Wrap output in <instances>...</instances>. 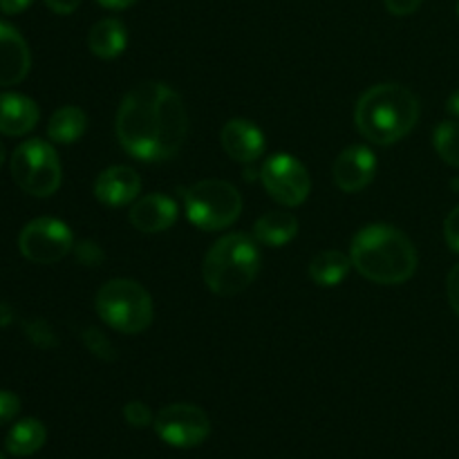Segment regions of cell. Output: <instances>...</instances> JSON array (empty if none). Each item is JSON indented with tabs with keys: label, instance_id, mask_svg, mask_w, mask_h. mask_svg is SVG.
Returning <instances> with one entry per match:
<instances>
[{
	"label": "cell",
	"instance_id": "obj_18",
	"mask_svg": "<svg viewBox=\"0 0 459 459\" xmlns=\"http://www.w3.org/2000/svg\"><path fill=\"white\" fill-rule=\"evenodd\" d=\"M299 236V220L290 211H269L254 224L255 242L267 247H282Z\"/></svg>",
	"mask_w": 459,
	"mask_h": 459
},
{
	"label": "cell",
	"instance_id": "obj_5",
	"mask_svg": "<svg viewBox=\"0 0 459 459\" xmlns=\"http://www.w3.org/2000/svg\"><path fill=\"white\" fill-rule=\"evenodd\" d=\"M97 312L106 325L121 334H139L148 330L155 316L151 294L130 278H112L99 290Z\"/></svg>",
	"mask_w": 459,
	"mask_h": 459
},
{
	"label": "cell",
	"instance_id": "obj_13",
	"mask_svg": "<svg viewBox=\"0 0 459 459\" xmlns=\"http://www.w3.org/2000/svg\"><path fill=\"white\" fill-rule=\"evenodd\" d=\"M142 193V178L130 166H110L94 182V195L106 206H126Z\"/></svg>",
	"mask_w": 459,
	"mask_h": 459
},
{
	"label": "cell",
	"instance_id": "obj_24",
	"mask_svg": "<svg viewBox=\"0 0 459 459\" xmlns=\"http://www.w3.org/2000/svg\"><path fill=\"white\" fill-rule=\"evenodd\" d=\"M124 417H126V421L133 426V429H146V426H151L152 421H155L151 408H148L146 403H142V402L126 403Z\"/></svg>",
	"mask_w": 459,
	"mask_h": 459
},
{
	"label": "cell",
	"instance_id": "obj_9",
	"mask_svg": "<svg viewBox=\"0 0 459 459\" xmlns=\"http://www.w3.org/2000/svg\"><path fill=\"white\" fill-rule=\"evenodd\" d=\"M152 426L157 437L175 448L200 446L211 435L209 415L193 403H170L161 408Z\"/></svg>",
	"mask_w": 459,
	"mask_h": 459
},
{
	"label": "cell",
	"instance_id": "obj_36",
	"mask_svg": "<svg viewBox=\"0 0 459 459\" xmlns=\"http://www.w3.org/2000/svg\"><path fill=\"white\" fill-rule=\"evenodd\" d=\"M0 459H4V457H3V455H0Z\"/></svg>",
	"mask_w": 459,
	"mask_h": 459
},
{
	"label": "cell",
	"instance_id": "obj_11",
	"mask_svg": "<svg viewBox=\"0 0 459 459\" xmlns=\"http://www.w3.org/2000/svg\"><path fill=\"white\" fill-rule=\"evenodd\" d=\"M377 173V160L375 152L366 146H350L336 157L334 169V182L341 191L345 193H359L368 188L375 179Z\"/></svg>",
	"mask_w": 459,
	"mask_h": 459
},
{
	"label": "cell",
	"instance_id": "obj_25",
	"mask_svg": "<svg viewBox=\"0 0 459 459\" xmlns=\"http://www.w3.org/2000/svg\"><path fill=\"white\" fill-rule=\"evenodd\" d=\"M21 412V399L9 390H0V426L9 424Z\"/></svg>",
	"mask_w": 459,
	"mask_h": 459
},
{
	"label": "cell",
	"instance_id": "obj_10",
	"mask_svg": "<svg viewBox=\"0 0 459 459\" xmlns=\"http://www.w3.org/2000/svg\"><path fill=\"white\" fill-rule=\"evenodd\" d=\"M260 182L278 204L290 206V209L303 204L312 191L307 169L287 152H278L264 161L260 170Z\"/></svg>",
	"mask_w": 459,
	"mask_h": 459
},
{
	"label": "cell",
	"instance_id": "obj_2",
	"mask_svg": "<svg viewBox=\"0 0 459 459\" xmlns=\"http://www.w3.org/2000/svg\"><path fill=\"white\" fill-rule=\"evenodd\" d=\"M352 267L377 285H402L417 272L411 238L390 224H368L352 238Z\"/></svg>",
	"mask_w": 459,
	"mask_h": 459
},
{
	"label": "cell",
	"instance_id": "obj_23",
	"mask_svg": "<svg viewBox=\"0 0 459 459\" xmlns=\"http://www.w3.org/2000/svg\"><path fill=\"white\" fill-rule=\"evenodd\" d=\"M83 343L88 345V350L94 354V357L103 359V361H115L117 359L115 345H112L101 332L94 330V327H90V330L83 332Z\"/></svg>",
	"mask_w": 459,
	"mask_h": 459
},
{
	"label": "cell",
	"instance_id": "obj_34",
	"mask_svg": "<svg viewBox=\"0 0 459 459\" xmlns=\"http://www.w3.org/2000/svg\"><path fill=\"white\" fill-rule=\"evenodd\" d=\"M4 164V146H3V142H0V166Z\"/></svg>",
	"mask_w": 459,
	"mask_h": 459
},
{
	"label": "cell",
	"instance_id": "obj_31",
	"mask_svg": "<svg viewBox=\"0 0 459 459\" xmlns=\"http://www.w3.org/2000/svg\"><path fill=\"white\" fill-rule=\"evenodd\" d=\"M31 3H34V0H0V12L13 16V13L25 12Z\"/></svg>",
	"mask_w": 459,
	"mask_h": 459
},
{
	"label": "cell",
	"instance_id": "obj_28",
	"mask_svg": "<svg viewBox=\"0 0 459 459\" xmlns=\"http://www.w3.org/2000/svg\"><path fill=\"white\" fill-rule=\"evenodd\" d=\"M384 3L393 16H411L421 7L424 0H384Z\"/></svg>",
	"mask_w": 459,
	"mask_h": 459
},
{
	"label": "cell",
	"instance_id": "obj_14",
	"mask_svg": "<svg viewBox=\"0 0 459 459\" xmlns=\"http://www.w3.org/2000/svg\"><path fill=\"white\" fill-rule=\"evenodd\" d=\"M224 152L240 164H251L264 152V134L247 119H231L220 133Z\"/></svg>",
	"mask_w": 459,
	"mask_h": 459
},
{
	"label": "cell",
	"instance_id": "obj_12",
	"mask_svg": "<svg viewBox=\"0 0 459 459\" xmlns=\"http://www.w3.org/2000/svg\"><path fill=\"white\" fill-rule=\"evenodd\" d=\"M30 45L16 27L0 21V88L16 85L30 74Z\"/></svg>",
	"mask_w": 459,
	"mask_h": 459
},
{
	"label": "cell",
	"instance_id": "obj_1",
	"mask_svg": "<svg viewBox=\"0 0 459 459\" xmlns=\"http://www.w3.org/2000/svg\"><path fill=\"white\" fill-rule=\"evenodd\" d=\"M117 139L139 161H166L178 155L188 134L182 97L166 83L146 81L121 99Z\"/></svg>",
	"mask_w": 459,
	"mask_h": 459
},
{
	"label": "cell",
	"instance_id": "obj_17",
	"mask_svg": "<svg viewBox=\"0 0 459 459\" xmlns=\"http://www.w3.org/2000/svg\"><path fill=\"white\" fill-rule=\"evenodd\" d=\"M126 45H128V31H126L124 22L117 21V18H101L88 31L90 52L99 58H106V61L124 54Z\"/></svg>",
	"mask_w": 459,
	"mask_h": 459
},
{
	"label": "cell",
	"instance_id": "obj_33",
	"mask_svg": "<svg viewBox=\"0 0 459 459\" xmlns=\"http://www.w3.org/2000/svg\"><path fill=\"white\" fill-rule=\"evenodd\" d=\"M446 110L451 112L453 117H457V119H459V90H455V92H453L451 97H448Z\"/></svg>",
	"mask_w": 459,
	"mask_h": 459
},
{
	"label": "cell",
	"instance_id": "obj_3",
	"mask_svg": "<svg viewBox=\"0 0 459 459\" xmlns=\"http://www.w3.org/2000/svg\"><path fill=\"white\" fill-rule=\"evenodd\" d=\"M420 99L399 83H379L361 94L354 108V124L368 142L390 146L406 137L420 121Z\"/></svg>",
	"mask_w": 459,
	"mask_h": 459
},
{
	"label": "cell",
	"instance_id": "obj_35",
	"mask_svg": "<svg viewBox=\"0 0 459 459\" xmlns=\"http://www.w3.org/2000/svg\"><path fill=\"white\" fill-rule=\"evenodd\" d=\"M457 16H459V0H457Z\"/></svg>",
	"mask_w": 459,
	"mask_h": 459
},
{
	"label": "cell",
	"instance_id": "obj_15",
	"mask_svg": "<svg viewBox=\"0 0 459 459\" xmlns=\"http://www.w3.org/2000/svg\"><path fill=\"white\" fill-rule=\"evenodd\" d=\"M178 220V204L169 195L151 193L139 197L130 209V224L142 233H161Z\"/></svg>",
	"mask_w": 459,
	"mask_h": 459
},
{
	"label": "cell",
	"instance_id": "obj_26",
	"mask_svg": "<svg viewBox=\"0 0 459 459\" xmlns=\"http://www.w3.org/2000/svg\"><path fill=\"white\" fill-rule=\"evenodd\" d=\"M76 258L83 264H88V267H94V264H99L103 260V251L97 242H81L76 247Z\"/></svg>",
	"mask_w": 459,
	"mask_h": 459
},
{
	"label": "cell",
	"instance_id": "obj_6",
	"mask_svg": "<svg viewBox=\"0 0 459 459\" xmlns=\"http://www.w3.org/2000/svg\"><path fill=\"white\" fill-rule=\"evenodd\" d=\"M184 206L191 224L202 231H222L242 213V195L231 182L202 179L184 193Z\"/></svg>",
	"mask_w": 459,
	"mask_h": 459
},
{
	"label": "cell",
	"instance_id": "obj_20",
	"mask_svg": "<svg viewBox=\"0 0 459 459\" xmlns=\"http://www.w3.org/2000/svg\"><path fill=\"white\" fill-rule=\"evenodd\" d=\"M48 439V430H45L43 421L39 420H22L16 426H12V430L4 437V448L7 453L16 457H27L34 455L36 451H40Z\"/></svg>",
	"mask_w": 459,
	"mask_h": 459
},
{
	"label": "cell",
	"instance_id": "obj_29",
	"mask_svg": "<svg viewBox=\"0 0 459 459\" xmlns=\"http://www.w3.org/2000/svg\"><path fill=\"white\" fill-rule=\"evenodd\" d=\"M446 296H448V303H451L453 312L459 316V263L451 269V272H448Z\"/></svg>",
	"mask_w": 459,
	"mask_h": 459
},
{
	"label": "cell",
	"instance_id": "obj_21",
	"mask_svg": "<svg viewBox=\"0 0 459 459\" xmlns=\"http://www.w3.org/2000/svg\"><path fill=\"white\" fill-rule=\"evenodd\" d=\"M88 130V117L81 108L65 106L58 108L48 124V137L54 143H74Z\"/></svg>",
	"mask_w": 459,
	"mask_h": 459
},
{
	"label": "cell",
	"instance_id": "obj_7",
	"mask_svg": "<svg viewBox=\"0 0 459 459\" xmlns=\"http://www.w3.org/2000/svg\"><path fill=\"white\" fill-rule=\"evenodd\" d=\"M12 178L34 197H49L61 186V161L52 143L27 139L12 155Z\"/></svg>",
	"mask_w": 459,
	"mask_h": 459
},
{
	"label": "cell",
	"instance_id": "obj_19",
	"mask_svg": "<svg viewBox=\"0 0 459 459\" xmlns=\"http://www.w3.org/2000/svg\"><path fill=\"white\" fill-rule=\"evenodd\" d=\"M350 269H352L350 255L341 254L336 249H327L312 258V263H309V278L321 287H336L348 278Z\"/></svg>",
	"mask_w": 459,
	"mask_h": 459
},
{
	"label": "cell",
	"instance_id": "obj_27",
	"mask_svg": "<svg viewBox=\"0 0 459 459\" xmlns=\"http://www.w3.org/2000/svg\"><path fill=\"white\" fill-rule=\"evenodd\" d=\"M444 238H446L448 247L459 254V206L448 213L446 222H444Z\"/></svg>",
	"mask_w": 459,
	"mask_h": 459
},
{
	"label": "cell",
	"instance_id": "obj_16",
	"mask_svg": "<svg viewBox=\"0 0 459 459\" xmlns=\"http://www.w3.org/2000/svg\"><path fill=\"white\" fill-rule=\"evenodd\" d=\"M39 124V106L25 94H0V133L9 137H22Z\"/></svg>",
	"mask_w": 459,
	"mask_h": 459
},
{
	"label": "cell",
	"instance_id": "obj_32",
	"mask_svg": "<svg viewBox=\"0 0 459 459\" xmlns=\"http://www.w3.org/2000/svg\"><path fill=\"white\" fill-rule=\"evenodd\" d=\"M97 3L106 9H128L133 7L137 0H97Z\"/></svg>",
	"mask_w": 459,
	"mask_h": 459
},
{
	"label": "cell",
	"instance_id": "obj_30",
	"mask_svg": "<svg viewBox=\"0 0 459 459\" xmlns=\"http://www.w3.org/2000/svg\"><path fill=\"white\" fill-rule=\"evenodd\" d=\"M45 4H48L49 9H52L54 13H61V16H67V13L76 12L81 4V0H45Z\"/></svg>",
	"mask_w": 459,
	"mask_h": 459
},
{
	"label": "cell",
	"instance_id": "obj_8",
	"mask_svg": "<svg viewBox=\"0 0 459 459\" xmlns=\"http://www.w3.org/2000/svg\"><path fill=\"white\" fill-rule=\"evenodd\" d=\"M18 249L36 264H54L74 249L70 227L56 218H36L22 227Z\"/></svg>",
	"mask_w": 459,
	"mask_h": 459
},
{
	"label": "cell",
	"instance_id": "obj_22",
	"mask_svg": "<svg viewBox=\"0 0 459 459\" xmlns=\"http://www.w3.org/2000/svg\"><path fill=\"white\" fill-rule=\"evenodd\" d=\"M435 151L453 169H459V121H442L433 134Z\"/></svg>",
	"mask_w": 459,
	"mask_h": 459
},
{
	"label": "cell",
	"instance_id": "obj_4",
	"mask_svg": "<svg viewBox=\"0 0 459 459\" xmlns=\"http://www.w3.org/2000/svg\"><path fill=\"white\" fill-rule=\"evenodd\" d=\"M260 272V249L255 238L229 233L220 238L206 254L202 276L206 287L218 296H236L255 281Z\"/></svg>",
	"mask_w": 459,
	"mask_h": 459
}]
</instances>
